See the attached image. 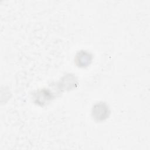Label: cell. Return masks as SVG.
Listing matches in <instances>:
<instances>
[{
	"mask_svg": "<svg viewBox=\"0 0 150 150\" xmlns=\"http://www.w3.org/2000/svg\"><path fill=\"white\" fill-rule=\"evenodd\" d=\"M110 113L109 108L105 103H99L95 104L92 110V115L97 121L106 119Z\"/></svg>",
	"mask_w": 150,
	"mask_h": 150,
	"instance_id": "6da1fadb",
	"label": "cell"
},
{
	"mask_svg": "<svg viewBox=\"0 0 150 150\" xmlns=\"http://www.w3.org/2000/svg\"><path fill=\"white\" fill-rule=\"evenodd\" d=\"M91 59L92 56L89 53L86 51L81 50L77 53L76 56L75 62L78 66L84 67L90 64Z\"/></svg>",
	"mask_w": 150,
	"mask_h": 150,
	"instance_id": "7a4b0ae2",
	"label": "cell"
}]
</instances>
